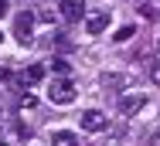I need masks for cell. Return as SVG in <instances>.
I'll return each instance as SVG.
<instances>
[{"mask_svg": "<svg viewBox=\"0 0 160 146\" xmlns=\"http://www.w3.org/2000/svg\"><path fill=\"white\" fill-rule=\"evenodd\" d=\"M48 99L55 102V105H68V102H75V85L62 78V75H55L51 82H48Z\"/></svg>", "mask_w": 160, "mask_h": 146, "instance_id": "cell-1", "label": "cell"}, {"mask_svg": "<svg viewBox=\"0 0 160 146\" xmlns=\"http://www.w3.org/2000/svg\"><path fill=\"white\" fill-rule=\"evenodd\" d=\"M31 34H34V14L31 10H21L17 21H14V37L21 44H31Z\"/></svg>", "mask_w": 160, "mask_h": 146, "instance_id": "cell-2", "label": "cell"}, {"mask_svg": "<svg viewBox=\"0 0 160 146\" xmlns=\"http://www.w3.org/2000/svg\"><path fill=\"white\" fill-rule=\"evenodd\" d=\"M106 126H109L106 112H99V109H85L82 112V129L85 133H106Z\"/></svg>", "mask_w": 160, "mask_h": 146, "instance_id": "cell-3", "label": "cell"}, {"mask_svg": "<svg viewBox=\"0 0 160 146\" xmlns=\"http://www.w3.org/2000/svg\"><path fill=\"white\" fill-rule=\"evenodd\" d=\"M109 27V10H96V14H89L85 17V31L96 37V34H102V31Z\"/></svg>", "mask_w": 160, "mask_h": 146, "instance_id": "cell-4", "label": "cell"}, {"mask_svg": "<svg viewBox=\"0 0 160 146\" xmlns=\"http://www.w3.org/2000/svg\"><path fill=\"white\" fill-rule=\"evenodd\" d=\"M62 17L68 21V24H75V21H82V14H85V3L82 0H62Z\"/></svg>", "mask_w": 160, "mask_h": 146, "instance_id": "cell-5", "label": "cell"}, {"mask_svg": "<svg viewBox=\"0 0 160 146\" xmlns=\"http://www.w3.org/2000/svg\"><path fill=\"white\" fill-rule=\"evenodd\" d=\"M140 109H143V95L129 92V95H123V99H119V112H123V116H136Z\"/></svg>", "mask_w": 160, "mask_h": 146, "instance_id": "cell-6", "label": "cell"}, {"mask_svg": "<svg viewBox=\"0 0 160 146\" xmlns=\"http://www.w3.org/2000/svg\"><path fill=\"white\" fill-rule=\"evenodd\" d=\"M44 82V65H28L24 71H21V85H41Z\"/></svg>", "mask_w": 160, "mask_h": 146, "instance_id": "cell-7", "label": "cell"}, {"mask_svg": "<svg viewBox=\"0 0 160 146\" xmlns=\"http://www.w3.org/2000/svg\"><path fill=\"white\" fill-rule=\"evenodd\" d=\"M51 146H82V143L72 129H58V133H51Z\"/></svg>", "mask_w": 160, "mask_h": 146, "instance_id": "cell-8", "label": "cell"}, {"mask_svg": "<svg viewBox=\"0 0 160 146\" xmlns=\"http://www.w3.org/2000/svg\"><path fill=\"white\" fill-rule=\"evenodd\" d=\"M129 75H102V85L106 88H129Z\"/></svg>", "mask_w": 160, "mask_h": 146, "instance_id": "cell-9", "label": "cell"}, {"mask_svg": "<svg viewBox=\"0 0 160 146\" xmlns=\"http://www.w3.org/2000/svg\"><path fill=\"white\" fill-rule=\"evenodd\" d=\"M48 68H51L55 75H62V78H65V75H68V71H72V65H68V61H65V58H55V61H48Z\"/></svg>", "mask_w": 160, "mask_h": 146, "instance_id": "cell-10", "label": "cell"}, {"mask_svg": "<svg viewBox=\"0 0 160 146\" xmlns=\"http://www.w3.org/2000/svg\"><path fill=\"white\" fill-rule=\"evenodd\" d=\"M34 105H38V99H34L31 92H28V95H21V99H17V109H21V112H31Z\"/></svg>", "mask_w": 160, "mask_h": 146, "instance_id": "cell-11", "label": "cell"}, {"mask_svg": "<svg viewBox=\"0 0 160 146\" xmlns=\"http://www.w3.org/2000/svg\"><path fill=\"white\" fill-rule=\"evenodd\" d=\"M133 34H136V27H133V24H126V27H119V31H116V37H112V41H129Z\"/></svg>", "mask_w": 160, "mask_h": 146, "instance_id": "cell-12", "label": "cell"}, {"mask_svg": "<svg viewBox=\"0 0 160 146\" xmlns=\"http://www.w3.org/2000/svg\"><path fill=\"white\" fill-rule=\"evenodd\" d=\"M140 14H143V17H147V21H153V17H157V10H153V7H150V3H140Z\"/></svg>", "mask_w": 160, "mask_h": 146, "instance_id": "cell-13", "label": "cell"}, {"mask_svg": "<svg viewBox=\"0 0 160 146\" xmlns=\"http://www.w3.org/2000/svg\"><path fill=\"white\" fill-rule=\"evenodd\" d=\"M150 75H153V82H157V85H160V61H157V65H153V71H150Z\"/></svg>", "mask_w": 160, "mask_h": 146, "instance_id": "cell-14", "label": "cell"}, {"mask_svg": "<svg viewBox=\"0 0 160 146\" xmlns=\"http://www.w3.org/2000/svg\"><path fill=\"white\" fill-rule=\"evenodd\" d=\"M3 78H10V68H7V65H0V82H3Z\"/></svg>", "mask_w": 160, "mask_h": 146, "instance_id": "cell-15", "label": "cell"}, {"mask_svg": "<svg viewBox=\"0 0 160 146\" xmlns=\"http://www.w3.org/2000/svg\"><path fill=\"white\" fill-rule=\"evenodd\" d=\"M3 14H7V3H3V0H0V17H3Z\"/></svg>", "mask_w": 160, "mask_h": 146, "instance_id": "cell-16", "label": "cell"}, {"mask_svg": "<svg viewBox=\"0 0 160 146\" xmlns=\"http://www.w3.org/2000/svg\"><path fill=\"white\" fill-rule=\"evenodd\" d=\"M153 146H160V136H153Z\"/></svg>", "mask_w": 160, "mask_h": 146, "instance_id": "cell-17", "label": "cell"}, {"mask_svg": "<svg viewBox=\"0 0 160 146\" xmlns=\"http://www.w3.org/2000/svg\"><path fill=\"white\" fill-rule=\"evenodd\" d=\"M0 146H7V143H3V136H0Z\"/></svg>", "mask_w": 160, "mask_h": 146, "instance_id": "cell-18", "label": "cell"}, {"mask_svg": "<svg viewBox=\"0 0 160 146\" xmlns=\"http://www.w3.org/2000/svg\"><path fill=\"white\" fill-rule=\"evenodd\" d=\"M0 41H3V34H0Z\"/></svg>", "mask_w": 160, "mask_h": 146, "instance_id": "cell-19", "label": "cell"}, {"mask_svg": "<svg viewBox=\"0 0 160 146\" xmlns=\"http://www.w3.org/2000/svg\"><path fill=\"white\" fill-rule=\"evenodd\" d=\"M157 48H160V41H157Z\"/></svg>", "mask_w": 160, "mask_h": 146, "instance_id": "cell-20", "label": "cell"}]
</instances>
